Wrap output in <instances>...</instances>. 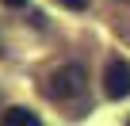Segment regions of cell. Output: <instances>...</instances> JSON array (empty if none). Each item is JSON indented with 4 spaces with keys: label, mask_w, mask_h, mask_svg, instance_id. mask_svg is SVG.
<instances>
[{
    "label": "cell",
    "mask_w": 130,
    "mask_h": 126,
    "mask_svg": "<svg viewBox=\"0 0 130 126\" xmlns=\"http://www.w3.org/2000/svg\"><path fill=\"white\" fill-rule=\"evenodd\" d=\"M80 92H84V69L80 65H61V69H54V77H50V96L54 99H73Z\"/></svg>",
    "instance_id": "6da1fadb"
},
{
    "label": "cell",
    "mask_w": 130,
    "mask_h": 126,
    "mask_svg": "<svg viewBox=\"0 0 130 126\" xmlns=\"http://www.w3.org/2000/svg\"><path fill=\"white\" fill-rule=\"evenodd\" d=\"M103 92L107 99H126L130 96V61L126 57H111L103 69Z\"/></svg>",
    "instance_id": "7a4b0ae2"
},
{
    "label": "cell",
    "mask_w": 130,
    "mask_h": 126,
    "mask_svg": "<svg viewBox=\"0 0 130 126\" xmlns=\"http://www.w3.org/2000/svg\"><path fill=\"white\" fill-rule=\"evenodd\" d=\"M0 126H42V122H38V115L27 111V107H8L4 115H0Z\"/></svg>",
    "instance_id": "3957f363"
},
{
    "label": "cell",
    "mask_w": 130,
    "mask_h": 126,
    "mask_svg": "<svg viewBox=\"0 0 130 126\" xmlns=\"http://www.w3.org/2000/svg\"><path fill=\"white\" fill-rule=\"evenodd\" d=\"M61 8H69V12H84L88 8V0H57Z\"/></svg>",
    "instance_id": "277c9868"
},
{
    "label": "cell",
    "mask_w": 130,
    "mask_h": 126,
    "mask_svg": "<svg viewBox=\"0 0 130 126\" xmlns=\"http://www.w3.org/2000/svg\"><path fill=\"white\" fill-rule=\"evenodd\" d=\"M4 4H8V8H23V4H27V0H4Z\"/></svg>",
    "instance_id": "5b68a950"
}]
</instances>
